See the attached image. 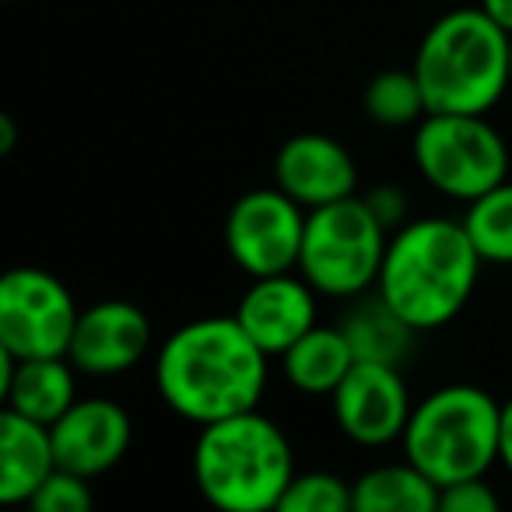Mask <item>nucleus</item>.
<instances>
[{
	"label": "nucleus",
	"mask_w": 512,
	"mask_h": 512,
	"mask_svg": "<svg viewBox=\"0 0 512 512\" xmlns=\"http://www.w3.org/2000/svg\"><path fill=\"white\" fill-rule=\"evenodd\" d=\"M267 358L235 316H200L158 351V397L193 425L253 411L267 386Z\"/></svg>",
	"instance_id": "nucleus-1"
},
{
	"label": "nucleus",
	"mask_w": 512,
	"mask_h": 512,
	"mask_svg": "<svg viewBox=\"0 0 512 512\" xmlns=\"http://www.w3.org/2000/svg\"><path fill=\"white\" fill-rule=\"evenodd\" d=\"M481 253L463 221L421 218L400 225L386 246L376 292L414 330H439L460 316L481 271Z\"/></svg>",
	"instance_id": "nucleus-2"
},
{
	"label": "nucleus",
	"mask_w": 512,
	"mask_h": 512,
	"mask_svg": "<svg viewBox=\"0 0 512 512\" xmlns=\"http://www.w3.org/2000/svg\"><path fill=\"white\" fill-rule=\"evenodd\" d=\"M197 488L221 512L278 509L295 477L292 446L267 414L242 411L200 425L193 442Z\"/></svg>",
	"instance_id": "nucleus-3"
},
{
	"label": "nucleus",
	"mask_w": 512,
	"mask_h": 512,
	"mask_svg": "<svg viewBox=\"0 0 512 512\" xmlns=\"http://www.w3.org/2000/svg\"><path fill=\"white\" fill-rule=\"evenodd\" d=\"M414 74L428 113H488L509 81V32L481 8H456L425 32Z\"/></svg>",
	"instance_id": "nucleus-4"
},
{
	"label": "nucleus",
	"mask_w": 512,
	"mask_h": 512,
	"mask_svg": "<svg viewBox=\"0 0 512 512\" xmlns=\"http://www.w3.org/2000/svg\"><path fill=\"white\" fill-rule=\"evenodd\" d=\"M404 460L439 488L467 477H484L502 449V404L470 383L428 393L400 435Z\"/></svg>",
	"instance_id": "nucleus-5"
},
{
	"label": "nucleus",
	"mask_w": 512,
	"mask_h": 512,
	"mask_svg": "<svg viewBox=\"0 0 512 512\" xmlns=\"http://www.w3.org/2000/svg\"><path fill=\"white\" fill-rule=\"evenodd\" d=\"M390 228L376 218L365 197H344L306 214L299 274L330 299H355L379 278Z\"/></svg>",
	"instance_id": "nucleus-6"
},
{
	"label": "nucleus",
	"mask_w": 512,
	"mask_h": 512,
	"mask_svg": "<svg viewBox=\"0 0 512 512\" xmlns=\"http://www.w3.org/2000/svg\"><path fill=\"white\" fill-rule=\"evenodd\" d=\"M414 165L439 193L470 204L505 183L509 148L481 113H428L414 127Z\"/></svg>",
	"instance_id": "nucleus-7"
},
{
	"label": "nucleus",
	"mask_w": 512,
	"mask_h": 512,
	"mask_svg": "<svg viewBox=\"0 0 512 512\" xmlns=\"http://www.w3.org/2000/svg\"><path fill=\"white\" fill-rule=\"evenodd\" d=\"M78 306L60 278L39 267H15L0 278V351L11 358L67 355Z\"/></svg>",
	"instance_id": "nucleus-8"
},
{
	"label": "nucleus",
	"mask_w": 512,
	"mask_h": 512,
	"mask_svg": "<svg viewBox=\"0 0 512 512\" xmlns=\"http://www.w3.org/2000/svg\"><path fill=\"white\" fill-rule=\"evenodd\" d=\"M306 207L281 186L249 190L225 214V249L249 278H271L299 267Z\"/></svg>",
	"instance_id": "nucleus-9"
},
{
	"label": "nucleus",
	"mask_w": 512,
	"mask_h": 512,
	"mask_svg": "<svg viewBox=\"0 0 512 512\" xmlns=\"http://www.w3.org/2000/svg\"><path fill=\"white\" fill-rule=\"evenodd\" d=\"M334 418L341 432L358 446H390L404 435L411 418V393L397 365L355 362L334 393Z\"/></svg>",
	"instance_id": "nucleus-10"
},
{
	"label": "nucleus",
	"mask_w": 512,
	"mask_h": 512,
	"mask_svg": "<svg viewBox=\"0 0 512 512\" xmlns=\"http://www.w3.org/2000/svg\"><path fill=\"white\" fill-rule=\"evenodd\" d=\"M57 467L74 470L81 477H99L113 470L130 449V414L116 400L88 397L74 400L64 414L50 425Z\"/></svg>",
	"instance_id": "nucleus-11"
},
{
	"label": "nucleus",
	"mask_w": 512,
	"mask_h": 512,
	"mask_svg": "<svg viewBox=\"0 0 512 512\" xmlns=\"http://www.w3.org/2000/svg\"><path fill=\"white\" fill-rule=\"evenodd\" d=\"M151 344V323L141 306L109 299L85 309L74 327L67 358L88 376H120L134 369Z\"/></svg>",
	"instance_id": "nucleus-12"
},
{
	"label": "nucleus",
	"mask_w": 512,
	"mask_h": 512,
	"mask_svg": "<svg viewBox=\"0 0 512 512\" xmlns=\"http://www.w3.org/2000/svg\"><path fill=\"white\" fill-rule=\"evenodd\" d=\"M274 186L299 200L306 211L355 193L358 165L341 141L327 134H295L274 158Z\"/></svg>",
	"instance_id": "nucleus-13"
},
{
	"label": "nucleus",
	"mask_w": 512,
	"mask_h": 512,
	"mask_svg": "<svg viewBox=\"0 0 512 512\" xmlns=\"http://www.w3.org/2000/svg\"><path fill=\"white\" fill-rule=\"evenodd\" d=\"M235 320L271 358L285 355L302 334L316 327V288L292 274L253 278L249 292L235 306Z\"/></svg>",
	"instance_id": "nucleus-14"
},
{
	"label": "nucleus",
	"mask_w": 512,
	"mask_h": 512,
	"mask_svg": "<svg viewBox=\"0 0 512 512\" xmlns=\"http://www.w3.org/2000/svg\"><path fill=\"white\" fill-rule=\"evenodd\" d=\"M53 470H57V449L50 425L8 407L0 414V502H29Z\"/></svg>",
	"instance_id": "nucleus-15"
},
{
	"label": "nucleus",
	"mask_w": 512,
	"mask_h": 512,
	"mask_svg": "<svg viewBox=\"0 0 512 512\" xmlns=\"http://www.w3.org/2000/svg\"><path fill=\"white\" fill-rule=\"evenodd\" d=\"M4 355V376L0 390L8 397V407L25 418H36L43 425H53L67 407L78 400V383H74V362L67 355L53 358H11Z\"/></svg>",
	"instance_id": "nucleus-16"
},
{
	"label": "nucleus",
	"mask_w": 512,
	"mask_h": 512,
	"mask_svg": "<svg viewBox=\"0 0 512 512\" xmlns=\"http://www.w3.org/2000/svg\"><path fill=\"white\" fill-rule=\"evenodd\" d=\"M341 330L355 348L358 362H383L397 365V369L411 355L414 337L421 334L379 292L355 295V306L344 313Z\"/></svg>",
	"instance_id": "nucleus-17"
},
{
	"label": "nucleus",
	"mask_w": 512,
	"mask_h": 512,
	"mask_svg": "<svg viewBox=\"0 0 512 512\" xmlns=\"http://www.w3.org/2000/svg\"><path fill=\"white\" fill-rule=\"evenodd\" d=\"M355 362V348L341 327H313L281 355L288 383L302 393H320V397H330Z\"/></svg>",
	"instance_id": "nucleus-18"
},
{
	"label": "nucleus",
	"mask_w": 512,
	"mask_h": 512,
	"mask_svg": "<svg viewBox=\"0 0 512 512\" xmlns=\"http://www.w3.org/2000/svg\"><path fill=\"white\" fill-rule=\"evenodd\" d=\"M355 512H439V484L411 460L383 463L351 481Z\"/></svg>",
	"instance_id": "nucleus-19"
},
{
	"label": "nucleus",
	"mask_w": 512,
	"mask_h": 512,
	"mask_svg": "<svg viewBox=\"0 0 512 512\" xmlns=\"http://www.w3.org/2000/svg\"><path fill=\"white\" fill-rule=\"evenodd\" d=\"M470 242L484 264H512V183L491 186L488 193L470 200L463 214Z\"/></svg>",
	"instance_id": "nucleus-20"
},
{
	"label": "nucleus",
	"mask_w": 512,
	"mask_h": 512,
	"mask_svg": "<svg viewBox=\"0 0 512 512\" xmlns=\"http://www.w3.org/2000/svg\"><path fill=\"white\" fill-rule=\"evenodd\" d=\"M362 106L376 127H418L428 116L425 92L418 74L411 71H383L365 85Z\"/></svg>",
	"instance_id": "nucleus-21"
},
{
	"label": "nucleus",
	"mask_w": 512,
	"mask_h": 512,
	"mask_svg": "<svg viewBox=\"0 0 512 512\" xmlns=\"http://www.w3.org/2000/svg\"><path fill=\"white\" fill-rule=\"evenodd\" d=\"M278 512H355L351 484L327 470L295 474L288 491L281 495Z\"/></svg>",
	"instance_id": "nucleus-22"
},
{
	"label": "nucleus",
	"mask_w": 512,
	"mask_h": 512,
	"mask_svg": "<svg viewBox=\"0 0 512 512\" xmlns=\"http://www.w3.org/2000/svg\"><path fill=\"white\" fill-rule=\"evenodd\" d=\"M29 505L36 512H88L92 509L88 477L57 467L43 484H39V491L29 498Z\"/></svg>",
	"instance_id": "nucleus-23"
},
{
	"label": "nucleus",
	"mask_w": 512,
	"mask_h": 512,
	"mask_svg": "<svg viewBox=\"0 0 512 512\" xmlns=\"http://www.w3.org/2000/svg\"><path fill=\"white\" fill-rule=\"evenodd\" d=\"M498 495L491 491V484H484V477H467L439 488V512H495Z\"/></svg>",
	"instance_id": "nucleus-24"
},
{
	"label": "nucleus",
	"mask_w": 512,
	"mask_h": 512,
	"mask_svg": "<svg viewBox=\"0 0 512 512\" xmlns=\"http://www.w3.org/2000/svg\"><path fill=\"white\" fill-rule=\"evenodd\" d=\"M369 207L376 211V218L383 221L386 228H397L400 218H404V193L393 190V186H379V190H372L369 197Z\"/></svg>",
	"instance_id": "nucleus-25"
},
{
	"label": "nucleus",
	"mask_w": 512,
	"mask_h": 512,
	"mask_svg": "<svg viewBox=\"0 0 512 512\" xmlns=\"http://www.w3.org/2000/svg\"><path fill=\"white\" fill-rule=\"evenodd\" d=\"M481 11L512 36V0H481Z\"/></svg>",
	"instance_id": "nucleus-26"
},
{
	"label": "nucleus",
	"mask_w": 512,
	"mask_h": 512,
	"mask_svg": "<svg viewBox=\"0 0 512 512\" xmlns=\"http://www.w3.org/2000/svg\"><path fill=\"white\" fill-rule=\"evenodd\" d=\"M498 460L512 474V397L502 404V449H498Z\"/></svg>",
	"instance_id": "nucleus-27"
},
{
	"label": "nucleus",
	"mask_w": 512,
	"mask_h": 512,
	"mask_svg": "<svg viewBox=\"0 0 512 512\" xmlns=\"http://www.w3.org/2000/svg\"><path fill=\"white\" fill-rule=\"evenodd\" d=\"M18 144V127L11 116H0V155H11Z\"/></svg>",
	"instance_id": "nucleus-28"
},
{
	"label": "nucleus",
	"mask_w": 512,
	"mask_h": 512,
	"mask_svg": "<svg viewBox=\"0 0 512 512\" xmlns=\"http://www.w3.org/2000/svg\"><path fill=\"white\" fill-rule=\"evenodd\" d=\"M509 81H512V36H509Z\"/></svg>",
	"instance_id": "nucleus-29"
}]
</instances>
